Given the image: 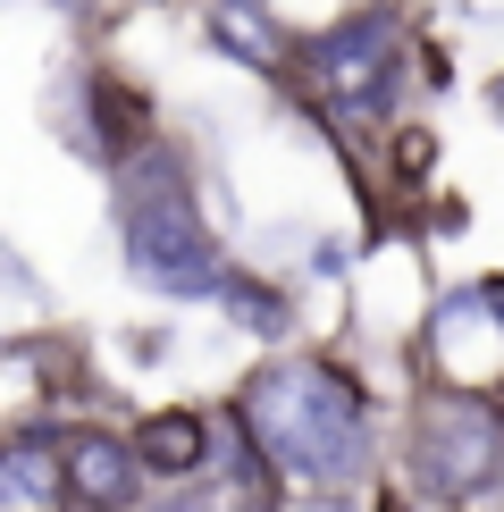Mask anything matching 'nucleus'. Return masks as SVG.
<instances>
[{
  "label": "nucleus",
  "instance_id": "nucleus-1",
  "mask_svg": "<svg viewBox=\"0 0 504 512\" xmlns=\"http://www.w3.org/2000/svg\"><path fill=\"white\" fill-rule=\"evenodd\" d=\"M244 437L269 454V471L303 487H353L370 471V403L328 361H278L244 387Z\"/></svg>",
  "mask_w": 504,
  "mask_h": 512
},
{
  "label": "nucleus",
  "instance_id": "nucleus-2",
  "mask_svg": "<svg viewBox=\"0 0 504 512\" xmlns=\"http://www.w3.org/2000/svg\"><path fill=\"white\" fill-rule=\"evenodd\" d=\"M126 269L160 294H227V252L202 227L177 160H143L126 194Z\"/></svg>",
  "mask_w": 504,
  "mask_h": 512
},
{
  "label": "nucleus",
  "instance_id": "nucleus-3",
  "mask_svg": "<svg viewBox=\"0 0 504 512\" xmlns=\"http://www.w3.org/2000/svg\"><path fill=\"white\" fill-rule=\"evenodd\" d=\"M504 471V403L488 387H454L437 378L412 403V479L437 504H471L479 487Z\"/></svg>",
  "mask_w": 504,
  "mask_h": 512
},
{
  "label": "nucleus",
  "instance_id": "nucleus-4",
  "mask_svg": "<svg viewBox=\"0 0 504 512\" xmlns=\"http://www.w3.org/2000/svg\"><path fill=\"white\" fill-rule=\"evenodd\" d=\"M303 76L336 118H387L395 93H404V26L387 9L345 17V26H328L303 51Z\"/></svg>",
  "mask_w": 504,
  "mask_h": 512
},
{
  "label": "nucleus",
  "instance_id": "nucleus-5",
  "mask_svg": "<svg viewBox=\"0 0 504 512\" xmlns=\"http://www.w3.org/2000/svg\"><path fill=\"white\" fill-rule=\"evenodd\" d=\"M68 487H76L84 504H101V512H126V504H135V487H143L135 437H110V429L68 437Z\"/></svg>",
  "mask_w": 504,
  "mask_h": 512
},
{
  "label": "nucleus",
  "instance_id": "nucleus-6",
  "mask_svg": "<svg viewBox=\"0 0 504 512\" xmlns=\"http://www.w3.org/2000/svg\"><path fill=\"white\" fill-rule=\"evenodd\" d=\"M76 487H68V445L51 437H9L0 445V512H59Z\"/></svg>",
  "mask_w": 504,
  "mask_h": 512
},
{
  "label": "nucleus",
  "instance_id": "nucleus-7",
  "mask_svg": "<svg viewBox=\"0 0 504 512\" xmlns=\"http://www.w3.org/2000/svg\"><path fill=\"white\" fill-rule=\"evenodd\" d=\"M210 42H219V51H236L244 68H269V76L294 59V42H286V26H278V9H269V0H210Z\"/></svg>",
  "mask_w": 504,
  "mask_h": 512
},
{
  "label": "nucleus",
  "instance_id": "nucleus-8",
  "mask_svg": "<svg viewBox=\"0 0 504 512\" xmlns=\"http://www.w3.org/2000/svg\"><path fill=\"white\" fill-rule=\"evenodd\" d=\"M135 454H143V471L185 479V471H202V462H210V420L202 412H152L135 429Z\"/></svg>",
  "mask_w": 504,
  "mask_h": 512
},
{
  "label": "nucleus",
  "instance_id": "nucleus-9",
  "mask_svg": "<svg viewBox=\"0 0 504 512\" xmlns=\"http://www.w3.org/2000/svg\"><path fill=\"white\" fill-rule=\"evenodd\" d=\"M227 303H244L261 336H278V328H286V303H278V294H252V286H236V277H227Z\"/></svg>",
  "mask_w": 504,
  "mask_h": 512
},
{
  "label": "nucleus",
  "instance_id": "nucleus-10",
  "mask_svg": "<svg viewBox=\"0 0 504 512\" xmlns=\"http://www.w3.org/2000/svg\"><path fill=\"white\" fill-rule=\"evenodd\" d=\"M479 294H488V303H496V319H504V277H479Z\"/></svg>",
  "mask_w": 504,
  "mask_h": 512
},
{
  "label": "nucleus",
  "instance_id": "nucleus-11",
  "mask_svg": "<svg viewBox=\"0 0 504 512\" xmlns=\"http://www.w3.org/2000/svg\"><path fill=\"white\" fill-rule=\"evenodd\" d=\"M488 101H496V118H504V76H496V84H488Z\"/></svg>",
  "mask_w": 504,
  "mask_h": 512
},
{
  "label": "nucleus",
  "instance_id": "nucleus-12",
  "mask_svg": "<svg viewBox=\"0 0 504 512\" xmlns=\"http://www.w3.org/2000/svg\"><path fill=\"white\" fill-rule=\"evenodd\" d=\"M152 512H194V504H152Z\"/></svg>",
  "mask_w": 504,
  "mask_h": 512
},
{
  "label": "nucleus",
  "instance_id": "nucleus-13",
  "mask_svg": "<svg viewBox=\"0 0 504 512\" xmlns=\"http://www.w3.org/2000/svg\"><path fill=\"white\" fill-rule=\"evenodd\" d=\"M320 512H345V504H320Z\"/></svg>",
  "mask_w": 504,
  "mask_h": 512
}]
</instances>
